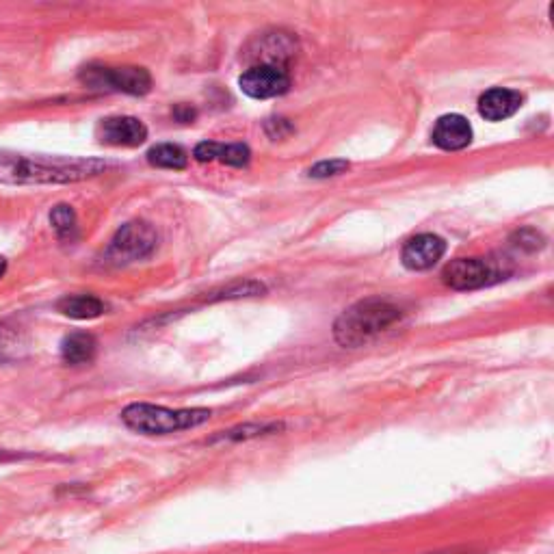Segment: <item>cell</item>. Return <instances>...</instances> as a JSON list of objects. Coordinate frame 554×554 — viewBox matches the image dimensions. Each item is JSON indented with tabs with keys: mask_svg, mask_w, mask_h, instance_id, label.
Listing matches in <instances>:
<instances>
[{
	"mask_svg": "<svg viewBox=\"0 0 554 554\" xmlns=\"http://www.w3.org/2000/svg\"><path fill=\"white\" fill-rule=\"evenodd\" d=\"M104 161H78V158H46L0 152V182L3 184H68L102 174Z\"/></svg>",
	"mask_w": 554,
	"mask_h": 554,
	"instance_id": "obj_1",
	"label": "cell"
},
{
	"mask_svg": "<svg viewBox=\"0 0 554 554\" xmlns=\"http://www.w3.org/2000/svg\"><path fill=\"white\" fill-rule=\"evenodd\" d=\"M403 319V310L388 299H364L353 303L334 323V338L340 347H366Z\"/></svg>",
	"mask_w": 554,
	"mask_h": 554,
	"instance_id": "obj_2",
	"label": "cell"
},
{
	"mask_svg": "<svg viewBox=\"0 0 554 554\" xmlns=\"http://www.w3.org/2000/svg\"><path fill=\"white\" fill-rule=\"evenodd\" d=\"M210 410L193 407V410H169L163 405L135 403L122 412V420L128 429L143 435H169L184 429H195L210 420Z\"/></svg>",
	"mask_w": 554,
	"mask_h": 554,
	"instance_id": "obj_3",
	"label": "cell"
},
{
	"mask_svg": "<svg viewBox=\"0 0 554 554\" xmlns=\"http://www.w3.org/2000/svg\"><path fill=\"white\" fill-rule=\"evenodd\" d=\"M156 230L145 221H130L115 232L109 247L104 249V260L109 265L122 267L148 258L156 249Z\"/></svg>",
	"mask_w": 554,
	"mask_h": 554,
	"instance_id": "obj_4",
	"label": "cell"
},
{
	"mask_svg": "<svg viewBox=\"0 0 554 554\" xmlns=\"http://www.w3.org/2000/svg\"><path fill=\"white\" fill-rule=\"evenodd\" d=\"M81 81L91 89L122 91L130 96H145L152 89V76L145 68H94L81 72Z\"/></svg>",
	"mask_w": 554,
	"mask_h": 554,
	"instance_id": "obj_5",
	"label": "cell"
},
{
	"mask_svg": "<svg viewBox=\"0 0 554 554\" xmlns=\"http://www.w3.org/2000/svg\"><path fill=\"white\" fill-rule=\"evenodd\" d=\"M505 273L485 258H459L446 265L442 280L453 290H477L505 280Z\"/></svg>",
	"mask_w": 554,
	"mask_h": 554,
	"instance_id": "obj_6",
	"label": "cell"
},
{
	"mask_svg": "<svg viewBox=\"0 0 554 554\" xmlns=\"http://www.w3.org/2000/svg\"><path fill=\"white\" fill-rule=\"evenodd\" d=\"M243 94L254 100H269L284 96L290 89V76L284 68L275 65H252L239 78Z\"/></svg>",
	"mask_w": 554,
	"mask_h": 554,
	"instance_id": "obj_7",
	"label": "cell"
},
{
	"mask_svg": "<svg viewBox=\"0 0 554 554\" xmlns=\"http://www.w3.org/2000/svg\"><path fill=\"white\" fill-rule=\"evenodd\" d=\"M446 254L444 239L435 234H418L403 247L401 260L410 271H427L433 265H438Z\"/></svg>",
	"mask_w": 554,
	"mask_h": 554,
	"instance_id": "obj_8",
	"label": "cell"
},
{
	"mask_svg": "<svg viewBox=\"0 0 554 554\" xmlns=\"http://www.w3.org/2000/svg\"><path fill=\"white\" fill-rule=\"evenodd\" d=\"M100 141L117 148H137L148 139V128L137 117H107L100 124Z\"/></svg>",
	"mask_w": 554,
	"mask_h": 554,
	"instance_id": "obj_9",
	"label": "cell"
},
{
	"mask_svg": "<svg viewBox=\"0 0 554 554\" xmlns=\"http://www.w3.org/2000/svg\"><path fill=\"white\" fill-rule=\"evenodd\" d=\"M431 141L438 145L440 150H446V152L464 150L472 141V126L464 115H457V113L444 115L435 122Z\"/></svg>",
	"mask_w": 554,
	"mask_h": 554,
	"instance_id": "obj_10",
	"label": "cell"
},
{
	"mask_svg": "<svg viewBox=\"0 0 554 554\" xmlns=\"http://www.w3.org/2000/svg\"><path fill=\"white\" fill-rule=\"evenodd\" d=\"M520 107H522V96L518 91L505 89V87L485 91L479 100V113L490 122H503L507 117L516 115Z\"/></svg>",
	"mask_w": 554,
	"mask_h": 554,
	"instance_id": "obj_11",
	"label": "cell"
},
{
	"mask_svg": "<svg viewBox=\"0 0 554 554\" xmlns=\"http://www.w3.org/2000/svg\"><path fill=\"white\" fill-rule=\"evenodd\" d=\"M193 156L200 163H208V161H219L226 163L232 167H245L249 163V158H252V152H249L247 145L243 143H215V141H204L195 148Z\"/></svg>",
	"mask_w": 554,
	"mask_h": 554,
	"instance_id": "obj_12",
	"label": "cell"
},
{
	"mask_svg": "<svg viewBox=\"0 0 554 554\" xmlns=\"http://www.w3.org/2000/svg\"><path fill=\"white\" fill-rule=\"evenodd\" d=\"M258 61L256 65H275V68H284V61L295 52L293 39L284 33H271L267 37L260 39V44L256 48Z\"/></svg>",
	"mask_w": 554,
	"mask_h": 554,
	"instance_id": "obj_13",
	"label": "cell"
},
{
	"mask_svg": "<svg viewBox=\"0 0 554 554\" xmlns=\"http://www.w3.org/2000/svg\"><path fill=\"white\" fill-rule=\"evenodd\" d=\"M98 342L91 334L76 332L61 342V358L70 366H83L96 358Z\"/></svg>",
	"mask_w": 554,
	"mask_h": 554,
	"instance_id": "obj_14",
	"label": "cell"
},
{
	"mask_svg": "<svg viewBox=\"0 0 554 554\" xmlns=\"http://www.w3.org/2000/svg\"><path fill=\"white\" fill-rule=\"evenodd\" d=\"M59 312L74 321H91L104 314L107 306L94 295H70L59 301Z\"/></svg>",
	"mask_w": 554,
	"mask_h": 554,
	"instance_id": "obj_15",
	"label": "cell"
},
{
	"mask_svg": "<svg viewBox=\"0 0 554 554\" xmlns=\"http://www.w3.org/2000/svg\"><path fill=\"white\" fill-rule=\"evenodd\" d=\"M148 161L150 165L161 169H184L189 165V156L180 148V145L161 143V145H154V148L148 152Z\"/></svg>",
	"mask_w": 554,
	"mask_h": 554,
	"instance_id": "obj_16",
	"label": "cell"
},
{
	"mask_svg": "<svg viewBox=\"0 0 554 554\" xmlns=\"http://www.w3.org/2000/svg\"><path fill=\"white\" fill-rule=\"evenodd\" d=\"M50 223L52 228H55V232L61 236V239H72V236L76 234V213L70 208V206H57L55 210L50 213Z\"/></svg>",
	"mask_w": 554,
	"mask_h": 554,
	"instance_id": "obj_17",
	"label": "cell"
},
{
	"mask_svg": "<svg viewBox=\"0 0 554 554\" xmlns=\"http://www.w3.org/2000/svg\"><path fill=\"white\" fill-rule=\"evenodd\" d=\"M282 429H284L282 422H265V425H243V427H236V429L228 431L226 435H223V438L232 440V442H239V440L260 438V435H271V433H277Z\"/></svg>",
	"mask_w": 554,
	"mask_h": 554,
	"instance_id": "obj_18",
	"label": "cell"
},
{
	"mask_svg": "<svg viewBox=\"0 0 554 554\" xmlns=\"http://www.w3.org/2000/svg\"><path fill=\"white\" fill-rule=\"evenodd\" d=\"M22 338L18 329L9 325H0V362H11L20 358Z\"/></svg>",
	"mask_w": 554,
	"mask_h": 554,
	"instance_id": "obj_19",
	"label": "cell"
},
{
	"mask_svg": "<svg viewBox=\"0 0 554 554\" xmlns=\"http://www.w3.org/2000/svg\"><path fill=\"white\" fill-rule=\"evenodd\" d=\"M347 169H349L347 161H340V158H334V161H321V163H316L314 167H310L308 176L310 178H332V176L345 174Z\"/></svg>",
	"mask_w": 554,
	"mask_h": 554,
	"instance_id": "obj_20",
	"label": "cell"
},
{
	"mask_svg": "<svg viewBox=\"0 0 554 554\" xmlns=\"http://www.w3.org/2000/svg\"><path fill=\"white\" fill-rule=\"evenodd\" d=\"M265 130H267V135L271 139H282V137L293 133V126H290V122L284 120V117H273V120L267 122Z\"/></svg>",
	"mask_w": 554,
	"mask_h": 554,
	"instance_id": "obj_21",
	"label": "cell"
},
{
	"mask_svg": "<svg viewBox=\"0 0 554 554\" xmlns=\"http://www.w3.org/2000/svg\"><path fill=\"white\" fill-rule=\"evenodd\" d=\"M425 554H483L479 550L472 548H446V550H438V552H425Z\"/></svg>",
	"mask_w": 554,
	"mask_h": 554,
	"instance_id": "obj_22",
	"label": "cell"
},
{
	"mask_svg": "<svg viewBox=\"0 0 554 554\" xmlns=\"http://www.w3.org/2000/svg\"><path fill=\"white\" fill-rule=\"evenodd\" d=\"M174 115L178 117V120H180V122H191V120H193V117H195L193 109H189V107H178V109L174 111Z\"/></svg>",
	"mask_w": 554,
	"mask_h": 554,
	"instance_id": "obj_23",
	"label": "cell"
},
{
	"mask_svg": "<svg viewBox=\"0 0 554 554\" xmlns=\"http://www.w3.org/2000/svg\"><path fill=\"white\" fill-rule=\"evenodd\" d=\"M5 271H7V260L3 256H0V277L5 275Z\"/></svg>",
	"mask_w": 554,
	"mask_h": 554,
	"instance_id": "obj_24",
	"label": "cell"
}]
</instances>
